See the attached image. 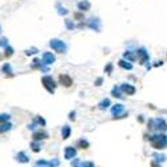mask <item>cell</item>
I'll use <instances>...</instances> for the list:
<instances>
[{"mask_svg":"<svg viewBox=\"0 0 167 167\" xmlns=\"http://www.w3.org/2000/svg\"><path fill=\"white\" fill-rule=\"evenodd\" d=\"M150 142L156 150H165L167 147V137L166 135H154L150 138Z\"/></svg>","mask_w":167,"mask_h":167,"instance_id":"6da1fadb","label":"cell"},{"mask_svg":"<svg viewBox=\"0 0 167 167\" xmlns=\"http://www.w3.org/2000/svg\"><path fill=\"white\" fill-rule=\"evenodd\" d=\"M49 47L58 54H64L67 51V44L60 39H51L49 40Z\"/></svg>","mask_w":167,"mask_h":167,"instance_id":"7a4b0ae2","label":"cell"},{"mask_svg":"<svg viewBox=\"0 0 167 167\" xmlns=\"http://www.w3.org/2000/svg\"><path fill=\"white\" fill-rule=\"evenodd\" d=\"M42 83H43L44 88L47 90L49 94H54V92H55V88H56V83H55V80L52 79L51 75L43 76V78H42Z\"/></svg>","mask_w":167,"mask_h":167,"instance_id":"3957f363","label":"cell"},{"mask_svg":"<svg viewBox=\"0 0 167 167\" xmlns=\"http://www.w3.org/2000/svg\"><path fill=\"white\" fill-rule=\"evenodd\" d=\"M88 27H90L91 30L96 31V32H100V28H102L100 20H99L98 17H95V16L90 17V19H88Z\"/></svg>","mask_w":167,"mask_h":167,"instance_id":"277c9868","label":"cell"},{"mask_svg":"<svg viewBox=\"0 0 167 167\" xmlns=\"http://www.w3.org/2000/svg\"><path fill=\"white\" fill-rule=\"evenodd\" d=\"M55 55L52 52H43V63L46 66H49V64H54L55 63Z\"/></svg>","mask_w":167,"mask_h":167,"instance_id":"5b68a950","label":"cell"},{"mask_svg":"<svg viewBox=\"0 0 167 167\" xmlns=\"http://www.w3.org/2000/svg\"><path fill=\"white\" fill-rule=\"evenodd\" d=\"M59 83L61 86H64V87H71V86H72V79H71L70 75L63 74V75L59 76Z\"/></svg>","mask_w":167,"mask_h":167,"instance_id":"8992f818","label":"cell"},{"mask_svg":"<svg viewBox=\"0 0 167 167\" xmlns=\"http://www.w3.org/2000/svg\"><path fill=\"white\" fill-rule=\"evenodd\" d=\"M75 155H76V150L74 147H71V146H68V147H66V150H64V158L66 159H72V158H75Z\"/></svg>","mask_w":167,"mask_h":167,"instance_id":"52a82bcc","label":"cell"},{"mask_svg":"<svg viewBox=\"0 0 167 167\" xmlns=\"http://www.w3.org/2000/svg\"><path fill=\"white\" fill-rule=\"evenodd\" d=\"M90 8H91V4H90L88 0H82V2L78 3V10L84 12V11H88Z\"/></svg>","mask_w":167,"mask_h":167,"instance_id":"ba28073f","label":"cell"},{"mask_svg":"<svg viewBox=\"0 0 167 167\" xmlns=\"http://www.w3.org/2000/svg\"><path fill=\"white\" fill-rule=\"evenodd\" d=\"M48 137V134L47 132H44V131H35L33 132V135H32V138H33V140L35 142H39V140H42V139H46Z\"/></svg>","mask_w":167,"mask_h":167,"instance_id":"9c48e42d","label":"cell"},{"mask_svg":"<svg viewBox=\"0 0 167 167\" xmlns=\"http://www.w3.org/2000/svg\"><path fill=\"white\" fill-rule=\"evenodd\" d=\"M32 67L33 68H40V70H43V71H46L47 72V67H44V63H42V60L40 59H33L32 60Z\"/></svg>","mask_w":167,"mask_h":167,"instance_id":"30bf717a","label":"cell"},{"mask_svg":"<svg viewBox=\"0 0 167 167\" xmlns=\"http://www.w3.org/2000/svg\"><path fill=\"white\" fill-rule=\"evenodd\" d=\"M16 160L17 162H21V163H28V156H27V154L24 153V151H20V153L16 154Z\"/></svg>","mask_w":167,"mask_h":167,"instance_id":"8fae6325","label":"cell"},{"mask_svg":"<svg viewBox=\"0 0 167 167\" xmlns=\"http://www.w3.org/2000/svg\"><path fill=\"white\" fill-rule=\"evenodd\" d=\"M11 128H12V124H11L10 122H7V123H0V134L10 131Z\"/></svg>","mask_w":167,"mask_h":167,"instance_id":"7c38bea8","label":"cell"},{"mask_svg":"<svg viewBox=\"0 0 167 167\" xmlns=\"http://www.w3.org/2000/svg\"><path fill=\"white\" fill-rule=\"evenodd\" d=\"M122 90L127 95H134V92H135V88L132 87V86H130V84H123L122 86Z\"/></svg>","mask_w":167,"mask_h":167,"instance_id":"4fadbf2b","label":"cell"},{"mask_svg":"<svg viewBox=\"0 0 167 167\" xmlns=\"http://www.w3.org/2000/svg\"><path fill=\"white\" fill-rule=\"evenodd\" d=\"M70 134H71V128H70V126L64 124V126H63V128H61V137H63V139H67V138L70 137Z\"/></svg>","mask_w":167,"mask_h":167,"instance_id":"5bb4252c","label":"cell"},{"mask_svg":"<svg viewBox=\"0 0 167 167\" xmlns=\"http://www.w3.org/2000/svg\"><path fill=\"white\" fill-rule=\"evenodd\" d=\"M56 8H58V14H59L60 16H63V15L66 16V15L68 14V10H66V8H64L60 3H58V4H56Z\"/></svg>","mask_w":167,"mask_h":167,"instance_id":"9a60e30c","label":"cell"},{"mask_svg":"<svg viewBox=\"0 0 167 167\" xmlns=\"http://www.w3.org/2000/svg\"><path fill=\"white\" fill-rule=\"evenodd\" d=\"M111 111H112V115H116V118H118V115L123 111V106H122V104H116V106L112 107V110H111Z\"/></svg>","mask_w":167,"mask_h":167,"instance_id":"2e32d148","label":"cell"},{"mask_svg":"<svg viewBox=\"0 0 167 167\" xmlns=\"http://www.w3.org/2000/svg\"><path fill=\"white\" fill-rule=\"evenodd\" d=\"M38 52H39V49H38V48L31 47V48H27L26 51H24V54H26L27 56H30V55H35V54H38Z\"/></svg>","mask_w":167,"mask_h":167,"instance_id":"e0dca14e","label":"cell"},{"mask_svg":"<svg viewBox=\"0 0 167 167\" xmlns=\"http://www.w3.org/2000/svg\"><path fill=\"white\" fill-rule=\"evenodd\" d=\"M64 23H66V27L68 31H74V28H75V24H74V21L71 19H66L64 20Z\"/></svg>","mask_w":167,"mask_h":167,"instance_id":"ac0fdd59","label":"cell"},{"mask_svg":"<svg viewBox=\"0 0 167 167\" xmlns=\"http://www.w3.org/2000/svg\"><path fill=\"white\" fill-rule=\"evenodd\" d=\"M11 119L10 114H0V123H7Z\"/></svg>","mask_w":167,"mask_h":167,"instance_id":"d6986e66","label":"cell"},{"mask_svg":"<svg viewBox=\"0 0 167 167\" xmlns=\"http://www.w3.org/2000/svg\"><path fill=\"white\" fill-rule=\"evenodd\" d=\"M78 146H79L80 148H83V150H86V148H88L90 143H88L87 140H84V139H80V140H79V143H78Z\"/></svg>","mask_w":167,"mask_h":167,"instance_id":"ffe728a7","label":"cell"},{"mask_svg":"<svg viewBox=\"0 0 167 167\" xmlns=\"http://www.w3.org/2000/svg\"><path fill=\"white\" fill-rule=\"evenodd\" d=\"M154 158H155V162H165L166 160V155H162V154H154L153 155Z\"/></svg>","mask_w":167,"mask_h":167,"instance_id":"44dd1931","label":"cell"},{"mask_svg":"<svg viewBox=\"0 0 167 167\" xmlns=\"http://www.w3.org/2000/svg\"><path fill=\"white\" fill-rule=\"evenodd\" d=\"M99 107L102 108V110H104V108H107L108 106H110V100H108V99H103V100L100 102V103L98 104Z\"/></svg>","mask_w":167,"mask_h":167,"instance_id":"7402d4cb","label":"cell"},{"mask_svg":"<svg viewBox=\"0 0 167 167\" xmlns=\"http://www.w3.org/2000/svg\"><path fill=\"white\" fill-rule=\"evenodd\" d=\"M0 47H4V48H7V47H8V39L5 38V36L0 38Z\"/></svg>","mask_w":167,"mask_h":167,"instance_id":"603a6c76","label":"cell"},{"mask_svg":"<svg viewBox=\"0 0 167 167\" xmlns=\"http://www.w3.org/2000/svg\"><path fill=\"white\" fill-rule=\"evenodd\" d=\"M3 72H5V74L12 72V67L10 66V63H4V66H3Z\"/></svg>","mask_w":167,"mask_h":167,"instance_id":"cb8c5ba5","label":"cell"},{"mask_svg":"<svg viewBox=\"0 0 167 167\" xmlns=\"http://www.w3.org/2000/svg\"><path fill=\"white\" fill-rule=\"evenodd\" d=\"M31 148H32L35 153H39V151H40V144L38 143V142H32V143H31Z\"/></svg>","mask_w":167,"mask_h":167,"instance_id":"d4e9b609","label":"cell"},{"mask_svg":"<svg viewBox=\"0 0 167 167\" xmlns=\"http://www.w3.org/2000/svg\"><path fill=\"white\" fill-rule=\"evenodd\" d=\"M14 55V48L11 47V46H8L7 48H5V58H10Z\"/></svg>","mask_w":167,"mask_h":167,"instance_id":"484cf974","label":"cell"},{"mask_svg":"<svg viewBox=\"0 0 167 167\" xmlns=\"http://www.w3.org/2000/svg\"><path fill=\"white\" fill-rule=\"evenodd\" d=\"M119 66L123 67V68H127V70H131V68H132L131 64H130V63H126L124 60H120V61H119Z\"/></svg>","mask_w":167,"mask_h":167,"instance_id":"4316f807","label":"cell"},{"mask_svg":"<svg viewBox=\"0 0 167 167\" xmlns=\"http://www.w3.org/2000/svg\"><path fill=\"white\" fill-rule=\"evenodd\" d=\"M33 123H39V124L42 126H46V120L42 118V116H36L35 119H33Z\"/></svg>","mask_w":167,"mask_h":167,"instance_id":"83f0119b","label":"cell"},{"mask_svg":"<svg viewBox=\"0 0 167 167\" xmlns=\"http://www.w3.org/2000/svg\"><path fill=\"white\" fill-rule=\"evenodd\" d=\"M80 167H95V165L92 162H82L80 163Z\"/></svg>","mask_w":167,"mask_h":167,"instance_id":"f1b7e54d","label":"cell"},{"mask_svg":"<svg viewBox=\"0 0 167 167\" xmlns=\"http://www.w3.org/2000/svg\"><path fill=\"white\" fill-rule=\"evenodd\" d=\"M112 95H114V96H116V98H120V96H122V95H120V92H119V90L116 88V87L112 90Z\"/></svg>","mask_w":167,"mask_h":167,"instance_id":"f546056e","label":"cell"},{"mask_svg":"<svg viewBox=\"0 0 167 167\" xmlns=\"http://www.w3.org/2000/svg\"><path fill=\"white\" fill-rule=\"evenodd\" d=\"M80 163H82V162H80L79 159H74V162L71 163V165H72L74 167H80Z\"/></svg>","mask_w":167,"mask_h":167,"instance_id":"4dcf8cb0","label":"cell"},{"mask_svg":"<svg viewBox=\"0 0 167 167\" xmlns=\"http://www.w3.org/2000/svg\"><path fill=\"white\" fill-rule=\"evenodd\" d=\"M102 82H103V79H102V78L96 79V82H95V86H100V84H102Z\"/></svg>","mask_w":167,"mask_h":167,"instance_id":"1f68e13d","label":"cell"},{"mask_svg":"<svg viewBox=\"0 0 167 167\" xmlns=\"http://www.w3.org/2000/svg\"><path fill=\"white\" fill-rule=\"evenodd\" d=\"M151 167H160V165H158V162L153 160V162H151Z\"/></svg>","mask_w":167,"mask_h":167,"instance_id":"d6a6232c","label":"cell"},{"mask_svg":"<svg viewBox=\"0 0 167 167\" xmlns=\"http://www.w3.org/2000/svg\"><path fill=\"white\" fill-rule=\"evenodd\" d=\"M75 119V112H70V120Z\"/></svg>","mask_w":167,"mask_h":167,"instance_id":"836d02e7","label":"cell"},{"mask_svg":"<svg viewBox=\"0 0 167 167\" xmlns=\"http://www.w3.org/2000/svg\"><path fill=\"white\" fill-rule=\"evenodd\" d=\"M111 70H112V66H111V64H108L107 68H106V71H107V72H111Z\"/></svg>","mask_w":167,"mask_h":167,"instance_id":"e575fe53","label":"cell"},{"mask_svg":"<svg viewBox=\"0 0 167 167\" xmlns=\"http://www.w3.org/2000/svg\"><path fill=\"white\" fill-rule=\"evenodd\" d=\"M75 17H78V19H80V17H82V15H80V14H76V15H75Z\"/></svg>","mask_w":167,"mask_h":167,"instance_id":"d590c367","label":"cell"},{"mask_svg":"<svg viewBox=\"0 0 167 167\" xmlns=\"http://www.w3.org/2000/svg\"><path fill=\"white\" fill-rule=\"evenodd\" d=\"M0 32H2V26H0Z\"/></svg>","mask_w":167,"mask_h":167,"instance_id":"8d00e7d4","label":"cell"}]
</instances>
